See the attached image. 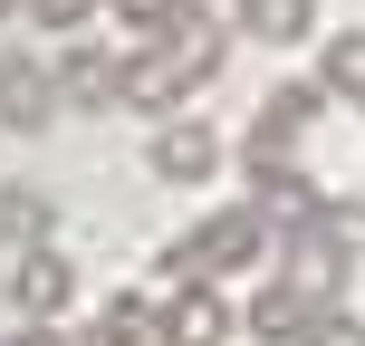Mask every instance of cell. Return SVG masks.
<instances>
[{
    "label": "cell",
    "instance_id": "obj_1",
    "mask_svg": "<svg viewBox=\"0 0 365 346\" xmlns=\"http://www.w3.org/2000/svg\"><path fill=\"white\" fill-rule=\"evenodd\" d=\"M259 240H269V221H259L250 202H221V212H202L192 231H182L173 250L154 260V270H164V289H212L221 270H250Z\"/></svg>",
    "mask_w": 365,
    "mask_h": 346
},
{
    "label": "cell",
    "instance_id": "obj_2",
    "mask_svg": "<svg viewBox=\"0 0 365 346\" xmlns=\"http://www.w3.org/2000/svg\"><path fill=\"white\" fill-rule=\"evenodd\" d=\"M212 68H221V29L192 19V29H173V49H125V96H135L145 116H173Z\"/></svg>",
    "mask_w": 365,
    "mask_h": 346
},
{
    "label": "cell",
    "instance_id": "obj_3",
    "mask_svg": "<svg viewBox=\"0 0 365 346\" xmlns=\"http://www.w3.org/2000/svg\"><path fill=\"white\" fill-rule=\"evenodd\" d=\"M0 289H10V308L29 317V327H48V317H68V308H77V260L58 250V240H38V250H10Z\"/></svg>",
    "mask_w": 365,
    "mask_h": 346
},
{
    "label": "cell",
    "instance_id": "obj_4",
    "mask_svg": "<svg viewBox=\"0 0 365 346\" xmlns=\"http://www.w3.org/2000/svg\"><path fill=\"white\" fill-rule=\"evenodd\" d=\"M145 173L173 183V193L212 183V173H221V126H202V116H164V126H154V145H145Z\"/></svg>",
    "mask_w": 365,
    "mask_h": 346
},
{
    "label": "cell",
    "instance_id": "obj_5",
    "mask_svg": "<svg viewBox=\"0 0 365 346\" xmlns=\"http://www.w3.org/2000/svg\"><path fill=\"white\" fill-rule=\"evenodd\" d=\"M317 317H327V298H317L308 279H269V289L250 298V337L259 346H308Z\"/></svg>",
    "mask_w": 365,
    "mask_h": 346
},
{
    "label": "cell",
    "instance_id": "obj_6",
    "mask_svg": "<svg viewBox=\"0 0 365 346\" xmlns=\"http://www.w3.org/2000/svg\"><path fill=\"white\" fill-rule=\"evenodd\" d=\"M154 346H231V298L221 289H164Z\"/></svg>",
    "mask_w": 365,
    "mask_h": 346
},
{
    "label": "cell",
    "instance_id": "obj_7",
    "mask_svg": "<svg viewBox=\"0 0 365 346\" xmlns=\"http://www.w3.org/2000/svg\"><path fill=\"white\" fill-rule=\"evenodd\" d=\"M317 96H327V87H308V77L269 87V96H259V126H250V154H289L298 135L317 126Z\"/></svg>",
    "mask_w": 365,
    "mask_h": 346
},
{
    "label": "cell",
    "instance_id": "obj_8",
    "mask_svg": "<svg viewBox=\"0 0 365 346\" xmlns=\"http://www.w3.org/2000/svg\"><path fill=\"white\" fill-rule=\"evenodd\" d=\"M250 212L259 221H317V183L279 154H250Z\"/></svg>",
    "mask_w": 365,
    "mask_h": 346
},
{
    "label": "cell",
    "instance_id": "obj_9",
    "mask_svg": "<svg viewBox=\"0 0 365 346\" xmlns=\"http://www.w3.org/2000/svg\"><path fill=\"white\" fill-rule=\"evenodd\" d=\"M48 106H58V77L38 58H0V126L29 135V126H48Z\"/></svg>",
    "mask_w": 365,
    "mask_h": 346
},
{
    "label": "cell",
    "instance_id": "obj_10",
    "mask_svg": "<svg viewBox=\"0 0 365 346\" xmlns=\"http://www.w3.org/2000/svg\"><path fill=\"white\" fill-rule=\"evenodd\" d=\"M231 29L259 49H298V39H317V0H231Z\"/></svg>",
    "mask_w": 365,
    "mask_h": 346
},
{
    "label": "cell",
    "instance_id": "obj_11",
    "mask_svg": "<svg viewBox=\"0 0 365 346\" xmlns=\"http://www.w3.org/2000/svg\"><path fill=\"white\" fill-rule=\"evenodd\" d=\"M48 77H58L68 106H106V96H125V58H106V49H68Z\"/></svg>",
    "mask_w": 365,
    "mask_h": 346
},
{
    "label": "cell",
    "instance_id": "obj_12",
    "mask_svg": "<svg viewBox=\"0 0 365 346\" xmlns=\"http://www.w3.org/2000/svg\"><path fill=\"white\" fill-rule=\"evenodd\" d=\"M154 317H164V308L125 289V298H106V308H96V337H87V346H145V337H154Z\"/></svg>",
    "mask_w": 365,
    "mask_h": 346
},
{
    "label": "cell",
    "instance_id": "obj_13",
    "mask_svg": "<svg viewBox=\"0 0 365 346\" xmlns=\"http://www.w3.org/2000/svg\"><path fill=\"white\" fill-rule=\"evenodd\" d=\"M317 87H327V96H346V106H365V29L327 39V58H317Z\"/></svg>",
    "mask_w": 365,
    "mask_h": 346
},
{
    "label": "cell",
    "instance_id": "obj_14",
    "mask_svg": "<svg viewBox=\"0 0 365 346\" xmlns=\"http://www.w3.org/2000/svg\"><path fill=\"white\" fill-rule=\"evenodd\" d=\"M58 231V212L38 193H0V240H19V250H38V240Z\"/></svg>",
    "mask_w": 365,
    "mask_h": 346
},
{
    "label": "cell",
    "instance_id": "obj_15",
    "mask_svg": "<svg viewBox=\"0 0 365 346\" xmlns=\"http://www.w3.org/2000/svg\"><path fill=\"white\" fill-rule=\"evenodd\" d=\"M115 10H125V19H135L145 39H164V29H192V19H202L192 0H115Z\"/></svg>",
    "mask_w": 365,
    "mask_h": 346
},
{
    "label": "cell",
    "instance_id": "obj_16",
    "mask_svg": "<svg viewBox=\"0 0 365 346\" xmlns=\"http://www.w3.org/2000/svg\"><path fill=\"white\" fill-rule=\"evenodd\" d=\"M317 231H327L346 260H365V202H317Z\"/></svg>",
    "mask_w": 365,
    "mask_h": 346
},
{
    "label": "cell",
    "instance_id": "obj_17",
    "mask_svg": "<svg viewBox=\"0 0 365 346\" xmlns=\"http://www.w3.org/2000/svg\"><path fill=\"white\" fill-rule=\"evenodd\" d=\"M308 346H365V317H346V308H327V317H317V337Z\"/></svg>",
    "mask_w": 365,
    "mask_h": 346
},
{
    "label": "cell",
    "instance_id": "obj_18",
    "mask_svg": "<svg viewBox=\"0 0 365 346\" xmlns=\"http://www.w3.org/2000/svg\"><path fill=\"white\" fill-rule=\"evenodd\" d=\"M19 10H29V19H48V29H77L96 0H19Z\"/></svg>",
    "mask_w": 365,
    "mask_h": 346
},
{
    "label": "cell",
    "instance_id": "obj_19",
    "mask_svg": "<svg viewBox=\"0 0 365 346\" xmlns=\"http://www.w3.org/2000/svg\"><path fill=\"white\" fill-rule=\"evenodd\" d=\"M10 346H77V337H58V327H29V317H19V337Z\"/></svg>",
    "mask_w": 365,
    "mask_h": 346
},
{
    "label": "cell",
    "instance_id": "obj_20",
    "mask_svg": "<svg viewBox=\"0 0 365 346\" xmlns=\"http://www.w3.org/2000/svg\"><path fill=\"white\" fill-rule=\"evenodd\" d=\"M10 10H19V0H0V19H10Z\"/></svg>",
    "mask_w": 365,
    "mask_h": 346
}]
</instances>
